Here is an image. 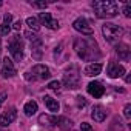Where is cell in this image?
<instances>
[{
	"instance_id": "1",
	"label": "cell",
	"mask_w": 131,
	"mask_h": 131,
	"mask_svg": "<svg viewBox=\"0 0 131 131\" xmlns=\"http://www.w3.org/2000/svg\"><path fill=\"white\" fill-rule=\"evenodd\" d=\"M74 49H76L77 56L86 62H93V60H97L100 57V51L97 48V43L93 39H86V37L76 39L74 40Z\"/></svg>"
},
{
	"instance_id": "2",
	"label": "cell",
	"mask_w": 131,
	"mask_h": 131,
	"mask_svg": "<svg viewBox=\"0 0 131 131\" xmlns=\"http://www.w3.org/2000/svg\"><path fill=\"white\" fill-rule=\"evenodd\" d=\"M93 8L99 19H110L117 16L119 13V6L113 0H96L93 2Z\"/></svg>"
},
{
	"instance_id": "3",
	"label": "cell",
	"mask_w": 131,
	"mask_h": 131,
	"mask_svg": "<svg viewBox=\"0 0 131 131\" xmlns=\"http://www.w3.org/2000/svg\"><path fill=\"white\" fill-rule=\"evenodd\" d=\"M102 32H103V37L106 39V42H110V43H117L119 39H120L122 34H123V29H122L119 25H116V23H105V25L102 26Z\"/></svg>"
},
{
	"instance_id": "4",
	"label": "cell",
	"mask_w": 131,
	"mask_h": 131,
	"mask_svg": "<svg viewBox=\"0 0 131 131\" xmlns=\"http://www.w3.org/2000/svg\"><path fill=\"white\" fill-rule=\"evenodd\" d=\"M8 49H9V52H11V56L14 57L16 62H20L23 59V43H22L19 34L11 37V40L8 43Z\"/></svg>"
},
{
	"instance_id": "5",
	"label": "cell",
	"mask_w": 131,
	"mask_h": 131,
	"mask_svg": "<svg viewBox=\"0 0 131 131\" xmlns=\"http://www.w3.org/2000/svg\"><path fill=\"white\" fill-rule=\"evenodd\" d=\"M73 26H74V29L76 31H79V32H82L83 36H91L94 31H93V26L88 23V20L86 19H83V17H79V19H76L74 20V23H73Z\"/></svg>"
},
{
	"instance_id": "6",
	"label": "cell",
	"mask_w": 131,
	"mask_h": 131,
	"mask_svg": "<svg viewBox=\"0 0 131 131\" xmlns=\"http://www.w3.org/2000/svg\"><path fill=\"white\" fill-rule=\"evenodd\" d=\"M17 117V110L14 106L8 108L2 116H0V126H8L9 123H13Z\"/></svg>"
},
{
	"instance_id": "7",
	"label": "cell",
	"mask_w": 131,
	"mask_h": 131,
	"mask_svg": "<svg viewBox=\"0 0 131 131\" xmlns=\"http://www.w3.org/2000/svg\"><path fill=\"white\" fill-rule=\"evenodd\" d=\"M51 76L49 73V68L45 67V65H34L32 67V80L34 79H40V80H45Z\"/></svg>"
},
{
	"instance_id": "8",
	"label": "cell",
	"mask_w": 131,
	"mask_h": 131,
	"mask_svg": "<svg viewBox=\"0 0 131 131\" xmlns=\"http://www.w3.org/2000/svg\"><path fill=\"white\" fill-rule=\"evenodd\" d=\"M16 74H17V71H16V68H14L13 60L8 59V57H5V59H3V65H2V76H3L5 79H8V77H13V76H16Z\"/></svg>"
},
{
	"instance_id": "9",
	"label": "cell",
	"mask_w": 131,
	"mask_h": 131,
	"mask_svg": "<svg viewBox=\"0 0 131 131\" xmlns=\"http://www.w3.org/2000/svg\"><path fill=\"white\" fill-rule=\"evenodd\" d=\"M39 22L42 25H45L46 28H49V29H57L59 28V22L54 20L49 13H40L39 14Z\"/></svg>"
},
{
	"instance_id": "10",
	"label": "cell",
	"mask_w": 131,
	"mask_h": 131,
	"mask_svg": "<svg viewBox=\"0 0 131 131\" xmlns=\"http://www.w3.org/2000/svg\"><path fill=\"white\" fill-rule=\"evenodd\" d=\"M79 82H80V77L76 73H67L63 76V83L67 85L68 88H71V90L79 88Z\"/></svg>"
},
{
	"instance_id": "11",
	"label": "cell",
	"mask_w": 131,
	"mask_h": 131,
	"mask_svg": "<svg viewBox=\"0 0 131 131\" xmlns=\"http://www.w3.org/2000/svg\"><path fill=\"white\" fill-rule=\"evenodd\" d=\"M123 74H125V68L122 67V65H119V63H114V62H111V63L108 65V76H110L111 79L122 77Z\"/></svg>"
},
{
	"instance_id": "12",
	"label": "cell",
	"mask_w": 131,
	"mask_h": 131,
	"mask_svg": "<svg viewBox=\"0 0 131 131\" xmlns=\"http://www.w3.org/2000/svg\"><path fill=\"white\" fill-rule=\"evenodd\" d=\"M88 93H90L93 97L99 99V97H102V96H103L105 88H103V86H102V83H99V82H91V83H88Z\"/></svg>"
},
{
	"instance_id": "13",
	"label": "cell",
	"mask_w": 131,
	"mask_h": 131,
	"mask_svg": "<svg viewBox=\"0 0 131 131\" xmlns=\"http://www.w3.org/2000/svg\"><path fill=\"white\" fill-rule=\"evenodd\" d=\"M116 52H117V56H119L123 62H128L129 57H131V49H129V46L125 45V43H119L117 48H116Z\"/></svg>"
},
{
	"instance_id": "14",
	"label": "cell",
	"mask_w": 131,
	"mask_h": 131,
	"mask_svg": "<svg viewBox=\"0 0 131 131\" xmlns=\"http://www.w3.org/2000/svg\"><path fill=\"white\" fill-rule=\"evenodd\" d=\"M31 51H32L34 59H37V60L42 59V39L37 37L31 42Z\"/></svg>"
},
{
	"instance_id": "15",
	"label": "cell",
	"mask_w": 131,
	"mask_h": 131,
	"mask_svg": "<svg viewBox=\"0 0 131 131\" xmlns=\"http://www.w3.org/2000/svg\"><path fill=\"white\" fill-rule=\"evenodd\" d=\"M91 117H93L96 122H103V120L106 119V111H105V108L100 106V105L94 106V108H93V113H91Z\"/></svg>"
},
{
	"instance_id": "16",
	"label": "cell",
	"mask_w": 131,
	"mask_h": 131,
	"mask_svg": "<svg viewBox=\"0 0 131 131\" xmlns=\"http://www.w3.org/2000/svg\"><path fill=\"white\" fill-rule=\"evenodd\" d=\"M102 63H91V65H88V67L85 68V76H88V77H94V76H97V74H100V71H102Z\"/></svg>"
},
{
	"instance_id": "17",
	"label": "cell",
	"mask_w": 131,
	"mask_h": 131,
	"mask_svg": "<svg viewBox=\"0 0 131 131\" xmlns=\"http://www.w3.org/2000/svg\"><path fill=\"white\" fill-rule=\"evenodd\" d=\"M39 123L42 126H46V128H54L56 126V117L48 116V114H42V116H39Z\"/></svg>"
},
{
	"instance_id": "18",
	"label": "cell",
	"mask_w": 131,
	"mask_h": 131,
	"mask_svg": "<svg viewBox=\"0 0 131 131\" xmlns=\"http://www.w3.org/2000/svg\"><path fill=\"white\" fill-rule=\"evenodd\" d=\"M56 123H57V126H59L60 129H63V131H70L71 126H73V122H71L70 119H67V117H63V116L57 117V119H56Z\"/></svg>"
},
{
	"instance_id": "19",
	"label": "cell",
	"mask_w": 131,
	"mask_h": 131,
	"mask_svg": "<svg viewBox=\"0 0 131 131\" xmlns=\"http://www.w3.org/2000/svg\"><path fill=\"white\" fill-rule=\"evenodd\" d=\"M43 102H45V105H46V108H48L49 111H52V113L59 111V102H57L56 99H52L51 96H45V97H43Z\"/></svg>"
},
{
	"instance_id": "20",
	"label": "cell",
	"mask_w": 131,
	"mask_h": 131,
	"mask_svg": "<svg viewBox=\"0 0 131 131\" xmlns=\"http://www.w3.org/2000/svg\"><path fill=\"white\" fill-rule=\"evenodd\" d=\"M23 111H25L26 116H32V114H36V111H37V102H34V100L26 102L25 106H23Z\"/></svg>"
},
{
	"instance_id": "21",
	"label": "cell",
	"mask_w": 131,
	"mask_h": 131,
	"mask_svg": "<svg viewBox=\"0 0 131 131\" xmlns=\"http://www.w3.org/2000/svg\"><path fill=\"white\" fill-rule=\"evenodd\" d=\"M26 25H28L29 29H32V31H39V29H40V23H39V20H37L36 17H28V19H26Z\"/></svg>"
},
{
	"instance_id": "22",
	"label": "cell",
	"mask_w": 131,
	"mask_h": 131,
	"mask_svg": "<svg viewBox=\"0 0 131 131\" xmlns=\"http://www.w3.org/2000/svg\"><path fill=\"white\" fill-rule=\"evenodd\" d=\"M9 31H11V26H9V25H6V23H2V25H0V36H8Z\"/></svg>"
},
{
	"instance_id": "23",
	"label": "cell",
	"mask_w": 131,
	"mask_h": 131,
	"mask_svg": "<svg viewBox=\"0 0 131 131\" xmlns=\"http://www.w3.org/2000/svg\"><path fill=\"white\" fill-rule=\"evenodd\" d=\"M48 88H49V90H59V88H60V82H59V80H52V82L48 83Z\"/></svg>"
},
{
	"instance_id": "24",
	"label": "cell",
	"mask_w": 131,
	"mask_h": 131,
	"mask_svg": "<svg viewBox=\"0 0 131 131\" xmlns=\"http://www.w3.org/2000/svg\"><path fill=\"white\" fill-rule=\"evenodd\" d=\"M123 114H125L126 119H131V105H129V103L125 105V108H123Z\"/></svg>"
},
{
	"instance_id": "25",
	"label": "cell",
	"mask_w": 131,
	"mask_h": 131,
	"mask_svg": "<svg viewBox=\"0 0 131 131\" xmlns=\"http://www.w3.org/2000/svg\"><path fill=\"white\" fill-rule=\"evenodd\" d=\"M122 13H123L125 17H131V6H129V5H125L123 9H122Z\"/></svg>"
},
{
	"instance_id": "26",
	"label": "cell",
	"mask_w": 131,
	"mask_h": 131,
	"mask_svg": "<svg viewBox=\"0 0 131 131\" xmlns=\"http://www.w3.org/2000/svg\"><path fill=\"white\" fill-rule=\"evenodd\" d=\"M32 6H36V8H46L48 6V3L46 2H32Z\"/></svg>"
},
{
	"instance_id": "27",
	"label": "cell",
	"mask_w": 131,
	"mask_h": 131,
	"mask_svg": "<svg viewBox=\"0 0 131 131\" xmlns=\"http://www.w3.org/2000/svg\"><path fill=\"white\" fill-rule=\"evenodd\" d=\"M80 131H93V128H91V125L90 123H80Z\"/></svg>"
},
{
	"instance_id": "28",
	"label": "cell",
	"mask_w": 131,
	"mask_h": 131,
	"mask_svg": "<svg viewBox=\"0 0 131 131\" xmlns=\"http://www.w3.org/2000/svg\"><path fill=\"white\" fill-rule=\"evenodd\" d=\"M77 105H79V106H85V105H86V102H85V99H83L82 96L77 97Z\"/></svg>"
},
{
	"instance_id": "29",
	"label": "cell",
	"mask_w": 131,
	"mask_h": 131,
	"mask_svg": "<svg viewBox=\"0 0 131 131\" xmlns=\"http://www.w3.org/2000/svg\"><path fill=\"white\" fill-rule=\"evenodd\" d=\"M8 97V94L6 93H0V106H2V103L5 102V99Z\"/></svg>"
},
{
	"instance_id": "30",
	"label": "cell",
	"mask_w": 131,
	"mask_h": 131,
	"mask_svg": "<svg viewBox=\"0 0 131 131\" xmlns=\"http://www.w3.org/2000/svg\"><path fill=\"white\" fill-rule=\"evenodd\" d=\"M11 20H13L11 14H5V23H6V25H9V23H11Z\"/></svg>"
},
{
	"instance_id": "31",
	"label": "cell",
	"mask_w": 131,
	"mask_h": 131,
	"mask_svg": "<svg viewBox=\"0 0 131 131\" xmlns=\"http://www.w3.org/2000/svg\"><path fill=\"white\" fill-rule=\"evenodd\" d=\"M13 26H14V29H16V31H20V28H22V22L19 20V22H16Z\"/></svg>"
}]
</instances>
